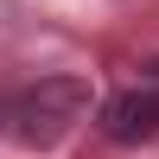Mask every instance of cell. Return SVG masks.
<instances>
[{
  "mask_svg": "<svg viewBox=\"0 0 159 159\" xmlns=\"http://www.w3.org/2000/svg\"><path fill=\"white\" fill-rule=\"evenodd\" d=\"M89 102H96L89 76L57 70V76H38L32 89H19V96H13L7 127H13V140H19V147L51 153V147H64V140H70L76 127L89 121Z\"/></svg>",
  "mask_w": 159,
  "mask_h": 159,
  "instance_id": "6da1fadb",
  "label": "cell"
},
{
  "mask_svg": "<svg viewBox=\"0 0 159 159\" xmlns=\"http://www.w3.org/2000/svg\"><path fill=\"white\" fill-rule=\"evenodd\" d=\"M102 134H108L115 147L153 140V134H159V83H140V89H127V96L102 102Z\"/></svg>",
  "mask_w": 159,
  "mask_h": 159,
  "instance_id": "7a4b0ae2",
  "label": "cell"
},
{
  "mask_svg": "<svg viewBox=\"0 0 159 159\" xmlns=\"http://www.w3.org/2000/svg\"><path fill=\"white\" fill-rule=\"evenodd\" d=\"M147 83H159V64H153V70H147Z\"/></svg>",
  "mask_w": 159,
  "mask_h": 159,
  "instance_id": "3957f363",
  "label": "cell"
}]
</instances>
